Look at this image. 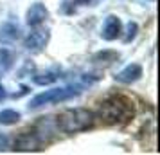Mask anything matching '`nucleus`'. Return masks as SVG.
<instances>
[{"mask_svg": "<svg viewBox=\"0 0 160 155\" xmlns=\"http://www.w3.org/2000/svg\"><path fill=\"white\" fill-rule=\"evenodd\" d=\"M47 18H49V11H47V8H45L43 4H40V2L32 4V6L27 9V16H25V20H27V23H29L31 27H38V25H42Z\"/></svg>", "mask_w": 160, "mask_h": 155, "instance_id": "6", "label": "nucleus"}, {"mask_svg": "<svg viewBox=\"0 0 160 155\" xmlns=\"http://www.w3.org/2000/svg\"><path fill=\"white\" fill-rule=\"evenodd\" d=\"M81 90L78 87H59V89H51L45 90L42 94H38L31 99L29 108L31 110H36V108H42L45 105H52V103H61V101H67V99H72L74 96H78Z\"/></svg>", "mask_w": 160, "mask_h": 155, "instance_id": "3", "label": "nucleus"}, {"mask_svg": "<svg viewBox=\"0 0 160 155\" xmlns=\"http://www.w3.org/2000/svg\"><path fill=\"white\" fill-rule=\"evenodd\" d=\"M137 23L135 22H130L128 23V27H126V36H124V42L128 44V42H131L133 38H135V34H137Z\"/></svg>", "mask_w": 160, "mask_h": 155, "instance_id": "13", "label": "nucleus"}, {"mask_svg": "<svg viewBox=\"0 0 160 155\" xmlns=\"http://www.w3.org/2000/svg\"><path fill=\"white\" fill-rule=\"evenodd\" d=\"M142 76V67L138 65V63H131V65H128V67H124L121 72L115 76V81H119V83H135Z\"/></svg>", "mask_w": 160, "mask_h": 155, "instance_id": "8", "label": "nucleus"}, {"mask_svg": "<svg viewBox=\"0 0 160 155\" xmlns=\"http://www.w3.org/2000/svg\"><path fill=\"white\" fill-rule=\"evenodd\" d=\"M47 42H49V31L36 29L25 38V49L27 51H32V52H38L47 45Z\"/></svg>", "mask_w": 160, "mask_h": 155, "instance_id": "5", "label": "nucleus"}, {"mask_svg": "<svg viewBox=\"0 0 160 155\" xmlns=\"http://www.w3.org/2000/svg\"><path fill=\"white\" fill-rule=\"evenodd\" d=\"M95 123L94 112L88 108H67L58 116L56 126L65 133H78L92 128Z\"/></svg>", "mask_w": 160, "mask_h": 155, "instance_id": "2", "label": "nucleus"}, {"mask_svg": "<svg viewBox=\"0 0 160 155\" xmlns=\"http://www.w3.org/2000/svg\"><path fill=\"white\" fill-rule=\"evenodd\" d=\"M20 27L15 22H6L0 25V44H15L20 38Z\"/></svg>", "mask_w": 160, "mask_h": 155, "instance_id": "9", "label": "nucleus"}, {"mask_svg": "<svg viewBox=\"0 0 160 155\" xmlns=\"http://www.w3.org/2000/svg\"><path fill=\"white\" fill-rule=\"evenodd\" d=\"M8 146H9V139H8V135L0 133V152H4V150H6Z\"/></svg>", "mask_w": 160, "mask_h": 155, "instance_id": "14", "label": "nucleus"}, {"mask_svg": "<svg viewBox=\"0 0 160 155\" xmlns=\"http://www.w3.org/2000/svg\"><path fill=\"white\" fill-rule=\"evenodd\" d=\"M11 65H13V54L9 51H6V49H2L0 51V70L6 72Z\"/></svg>", "mask_w": 160, "mask_h": 155, "instance_id": "12", "label": "nucleus"}, {"mask_svg": "<svg viewBox=\"0 0 160 155\" xmlns=\"http://www.w3.org/2000/svg\"><path fill=\"white\" fill-rule=\"evenodd\" d=\"M43 146L42 137L36 133V130L32 132H22L15 141V152H38Z\"/></svg>", "mask_w": 160, "mask_h": 155, "instance_id": "4", "label": "nucleus"}, {"mask_svg": "<svg viewBox=\"0 0 160 155\" xmlns=\"http://www.w3.org/2000/svg\"><path fill=\"white\" fill-rule=\"evenodd\" d=\"M97 116L104 125H122L135 116V106L130 97L122 94H113L99 105Z\"/></svg>", "mask_w": 160, "mask_h": 155, "instance_id": "1", "label": "nucleus"}, {"mask_svg": "<svg viewBox=\"0 0 160 155\" xmlns=\"http://www.w3.org/2000/svg\"><path fill=\"white\" fill-rule=\"evenodd\" d=\"M20 112L16 110H11V108H6V110L0 112V125L4 126H11V125H16L20 121Z\"/></svg>", "mask_w": 160, "mask_h": 155, "instance_id": "10", "label": "nucleus"}, {"mask_svg": "<svg viewBox=\"0 0 160 155\" xmlns=\"http://www.w3.org/2000/svg\"><path fill=\"white\" fill-rule=\"evenodd\" d=\"M121 33H122V23H121V20H119L117 16L110 15L108 18L104 20L101 36L104 38V40H108V42H113V40H117V38L121 36Z\"/></svg>", "mask_w": 160, "mask_h": 155, "instance_id": "7", "label": "nucleus"}, {"mask_svg": "<svg viewBox=\"0 0 160 155\" xmlns=\"http://www.w3.org/2000/svg\"><path fill=\"white\" fill-rule=\"evenodd\" d=\"M6 97V90H4V87L0 85V99H4Z\"/></svg>", "mask_w": 160, "mask_h": 155, "instance_id": "15", "label": "nucleus"}, {"mask_svg": "<svg viewBox=\"0 0 160 155\" xmlns=\"http://www.w3.org/2000/svg\"><path fill=\"white\" fill-rule=\"evenodd\" d=\"M59 72L56 70V69H51V70H45V72H40L34 76V83H38V85H49V83L56 81L58 80Z\"/></svg>", "mask_w": 160, "mask_h": 155, "instance_id": "11", "label": "nucleus"}]
</instances>
